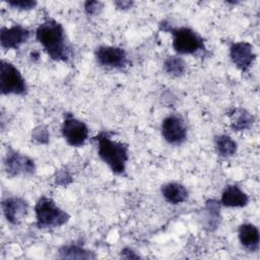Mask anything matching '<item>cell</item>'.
Wrapping results in <instances>:
<instances>
[{
  "instance_id": "obj_17",
  "label": "cell",
  "mask_w": 260,
  "mask_h": 260,
  "mask_svg": "<svg viewBox=\"0 0 260 260\" xmlns=\"http://www.w3.org/2000/svg\"><path fill=\"white\" fill-rule=\"evenodd\" d=\"M231 116V127L234 131H244L249 129L254 123V117L245 109L236 108Z\"/></svg>"
},
{
  "instance_id": "obj_1",
  "label": "cell",
  "mask_w": 260,
  "mask_h": 260,
  "mask_svg": "<svg viewBox=\"0 0 260 260\" xmlns=\"http://www.w3.org/2000/svg\"><path fill=\"white\" fill-rule=\"evenodd\" d=\"M36 39L54 61L68 62L70 47L68 45L64 27L54 18H46L36 29Z\"/></svg>"
},
{
  "instance_id": "obj_20",
  "label": "cell",
  "mask_w": 260,
  "mask_h": 260,
  "mask_svg": "<svg viewBox=\"0 0 260 260\" xmlns=\"http://www.w3.org/2000/svg\"><path fill=\"white\" fill-rule=\"evenodd\" d=\"M165 71L175 77L181 76L186 71V63L179 56H169L164 61Z\"/></svg>"
},
{
  "instance_id": "obj_5",
  "label": "cell",
  "mask_w": 260,
  "mask_h": 260,
  "mask_svg": "<svg viewBox=\"0 0 260 260\" xmlns=\"http://www.w3.org/2000/svg\"><path fill=\"white\" fill-rule=\"evenodd\" d=\"M0 90L2 94H25L27 85L21 72L12 63L1 61L0 64Z\"/></svg>"
},
{
  "instance_id": "obj_2",
  "label": "cell",
  "mask_w": 260,
  "mask_h": 260,
  "mask_svg": "<svg viewBox=\"0 0 260 260\" xmlns=\"http://www.w3.org/2000/svg\"><path fill=\"white\" fill-rule=\"evenodd\" d=\"M94 140L98 144V154L100 158L114 174H124L129 159L128 145L124 142L113 140L111 133L107 131L100 132L94 137Z\"/></svg>"
},
{
  "instance_id": "obj_26",
  "label": "cell",
  "mask_w": 260,
  "mask_h": 260,
  "mask_svg": "<svg viewBox=\"0 0 260 260\" xmlns=\"http://www.w3.org/2000/svg\"><path fill=\"white\" fill-rule=\"evenodd\" d=\"M119 9H128L133 5L132 1H118L115 3Z\"/></svg>"
},
{
  "instance_id": "obj_14",
  "label": "cell",
  "mask_w": 260,
  "mask_h": 260,
  "mask_svg": "<svg viewBox=\"0 0 260 260\" xmlns=\"http://www.w3.org/2000/svg\"><path fill=\"white\" fill-rule=\"evenodd\" d=\"M219 202L225 207H244L249 203V197L239 186L228 185L221 193Z\"/></svg>"
},
{
  "instance_id": "obj_25",
  "label": "cell",
  "mask_w": 260,
  "mask_h": 260,
  "mask_svg": "<svg viewBox=\"0 0 260 260\" xmlns=\"http://www.w3.org/2000/svg\"><path fill=\"white\" fill-rule=\"evenodd\" d=\"M121 257L125 259H138L139 256L130 248H124L121 251Z\"/></svg>"
},
{
  "instance_id": "obj_16",
  "label": "cell",
  "mask_w": 260,
  "mask_h": 260,
  "mask_svg": "<svg viewBox=\"0 0 260 260\" xmlns=\"http://www.w3.org/2000/svg\"><path fill=\"white\" fill-rule=\"evenodd\" d=\"M161 195L171 204H180L187 200L188 190L180 183L170 182L161 186Z\"/></svg>"
},
{
  "instance_id": "obj_10",
  "label": "cell",
  "mask_w": 260,
  "mask_h": 260,
  "mask_svg": "<svg viewBox=\"0 0 260 260\" xmlns=\"http://www.w3.org/2000/svg\"><path fill=\"white\" fill-rule=\"evenodd\" d=\"M230 57L235 66L242 72H247L253 65L256 54L254 47L245 41L233 43L230 47Z\"/></svg>"
},
{
  "instance_id": "obj_9",
  "label": "cell",
  "mask_w": 260,
  "mask_h": 260,
  "mask_svg": "<svg viewBox=\"0 0 260 260\" xmlns=\"http://www.w3.org/2000/svg\"><path fill=\"white\" fill-rule=\"evenodd\" d=\"M161 135L170 144H182L187 138V127L184 120L178 115L166 117L161 123Z\"/></svg>"
},
{
  "instance_id": "obj_19",
  "label": "cell",
  "mask_w": 260,
  "mask_h": 260,
  "mask_svg": "<svg viewBox=\"0 0 260 260\" xmlns=\"http://www.w3.org/2000/svg\"><path fill=\"white\" fill-rule=\"evenodd\" d=\"M214 146L218 155L230 157L237 152V142L229 135L221 134L214 138Z\"/></svg>"
},
{
  "instance_id": "obj_24",
  "label": "cell",
  "mask_w": 260,
  "mask_h": 260,
  "mask_svg": "<svg viewBox=\"0 0 260 260\" xmlns=\"http://www.w3.org/2000/svg\"><path fill=\"white\" fill-rule=\"evenodd\" d=\"M69 181H71V177H70V175L67 172L60 171L57 174V177H56V183L57 184H59V185H66Z\"/></svg>"
},
{
  "instance_id": "obj_8",
  "label": "cell",
  "mask_w": 260,
  "mask_h": 260,
  "mask_svg": "<svg viewBox=\"0 0 260 260\" xmlns=\"http://www.w3.org/2000/svg\"><path fill=\"white\" fill-rule=\"evenodd\" d=\"M4 167L6 173L13 177L19 175H32L36 171L35 162L23 153L9 148L4 157Z\"/></svg>"
},
{
  "instance_id": "obj_22",
  "label": "cell",
  "mask_w": 260,
  "mask_h": 260,
  "mask_svg": "<svg viewBox=\"0 0 260 260\" xmlns=\"http://www.w3.org/2000/svg\"><path fill=\"white\" fill-rule=\"evenodd\" d=\"M32 138L40 143H47L49 140V133L46 127L39 126L32 131Z\"/></svg>"
},
{
  "instance_id": "obj_11",
  "label": "cell",
  "mask_w": 260,
  "mask_h": 260,
  "mask_svg": "<svg viewBox=\"0 0 260 260\" xmlns=\"http://www.w3.org/2000/svg\"><path fill=\"white\" fill-rule=\"evenodd\" d=\"M29 37V30L20 24H13L9 27L3 26L0 31V44L4 50H16L24 44Z\"/></svg>"
},
{
  "instance_id": "obj_12",
  "label": "cell",
  "mask_w": 260,
  "mask_h": 260,
  "mask_svg": "<svg viewBox=\"0 0 260 260\" xmlns=\"http://www.w3.org/2000/svg\"><path fill=\"white\" fill-rule=\"evenodd\" d=\"M2 210L9 223L19 224L27 214L28 204L20 197H8L2 201Z\"/></svg>"
},
{
  "instance_id": "obj_23",
  "label": "cell",
  "mask_w": 260,
  "mask_h": 260,
  "mask_svg": "<svg viewBox=\"0 0 260 260\" xmlns=\"http://www.w3.org/2000/svg\"><path fill=\"white\" fill-rule=\"evenodd\" d=\"M103 8V3L100 1H87L84 3V10L87 15H96Z\"/></svg>"
},
{
  "instance_id": "obj_18",
  "label": "cell",
  "mask_w": 260,
  "mask_h": 260,
  "mask_svg": "<svg viewBox=\"0 0 260 260\" xmlns=\"http://www.w3.org/2000/svg\"><path fill=\"white\" fill-rule=\"evenodd\" d=\"M59 256L63 259H93L95 255L88 250L76 245L68 244L59 249Z\"/></svg>"
},
{
  "instance_id": "obj_3",
  "label": "cell",
  "mask_w": 260,
  "mask_h": 260,
  "mask_svg": "<svg viewBox=\"0 0 260 260\" xmlns=\"http://www.w3.org/2000/svg\"><path fill=\"white\" fill-rule=\"evenodd\" d=\"M160 28L172 34L173 48L180 55H193L205 49L203 39L190 27H173L170 23L162 21Z\"/></svg>"
},
{
  "instance_id": "obj_13",
  "label": "cell",
  "mask_w": 260,
  "mask_h": 260,
  "mask_svg": "<svg viewBox=\"0 0 260 260\" xmlns=\"http://www.w3.org/2000/svg\"><path fill=\"white\" fill-rule=\"evenodd\" d=\"M220 205V202L214 199H209L205 202L200 217L202 225L205 230L214 231L219 226L221 221Z\"/></svg>"
},
{
  "instance_id": "obj_6",
  "label": "cell",
  "mask_w": 260,
  "mask_h": 260,
  "mask_svg": "<svg viewBox=\"0 0 260 260\" xmlns=\"http://www.w3.org/2000/svg\"><path fill=\"white\" fill-rule=\"evenodd\" d=\"M62 136L70 146L80 147L88 138V127L72 114H66L61 127Z\"/></svg>"
},
{
  "instance_id": "obj_4",
  "label": "cell",
  "mask_w": 260,
  "mask_h": 260,
  "mask_svg": "<svg viewBox=\"0 0 260 260\" xmlns=\"http://www.w3.org/2000/svg\"><path fill=\"white\" fill-rule=\"evenodd\" d=\"M35 213L37 225L40 229H54L65 224L70 215L60 208L56 202L47 196H42L38 199L35 205Z\"/></svg>"
},
{
  "instance_id": "obj_15",
  "label": "cell",
  "mask_w": 260,
  "mask_h": 260,
  "mask_svg": "<svg viewBox=\"0 0 260 260\" xmlns=\"http://www.w3.org/2000/svg\"><path fill=\"white\" fill-rule=\"evenodd\" d=\"M238 237L241 245L250 252H255L259 248L260 234L256 225L252 223H243L239 226Z\"/></svg>"
},
{
  "instance_id": "obj_7",
  "label": "cell",
  "mask_w": 260,
  "mask_h": 260,
  "mask_svg": "<svg viewBox=\"0 0 260 260\" xmlns=\"http://www.w3.org/2000/svg\"><path fill=\"white\" fill-rule=\"evenodd\" d=\"M94 57L99 65L109 69H124L129 63L126 51L115 46L98 47Z\"/></svg>"
},
{
  "instance_id": "obj_21",
  "label": "cell",
  "mask_w": 260,
  "mask_h": 260,
  "mask_svg": "<svg viewBox=\"0 0 260 260\" xmlns=\"http://www.w3.org/2000/svg\"><path fill=\"white\" fill-rule=\"evenodd\" d=\"M7 4L14 9L30 10L37 6L38 2L35 0H9L7 1Z\"/></svg>"
}]
</instances>
